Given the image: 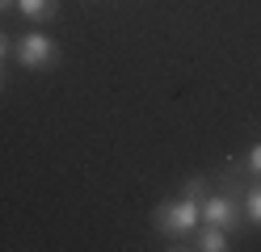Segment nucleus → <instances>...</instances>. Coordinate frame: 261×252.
I'll list each match as a JSON object with an SVG mask.
<instances>
[{
    "label": "nucleus",
    "mask_w": 261,
    "mask_h": 252,
    "mask_svg": "<svg viewBox=\"0 0 261 252\" xmlns=\"http://www.w3.org/2000/svg\"><path fill=\"white\" fill-rule=\"evenodd\" d=\"M240 210H244V223L261 227V181H253L249 189H244V198H240Z\"/></svg>",
    "instance_id": "nucleus-6"
},
{
    "label": "nucleus",
    "mask_w": 261,
    "mask_h": 252,
    "mask_svg": "<svg viewBox=\"0 0 261 252\" xmlns=\"http://www.w3.org/2000/svg\"><path fill=\"white\" fill-rule=\"evenodd\" d=\"M190 248H198V252H223V248H232V244H227V231H223V227H215V223H206L202 231H194V240H190Z\"/></svg>",
    "instance_id": "nucleus-5"
},
{
    "label": "nucleus",
    "mask_w": 261,
    "mask_h": 252,
    "mask_svg": "<svg viewBox=\"0 0 261 252\" xmlns=\"http://www.w3.org/2000/svg\"><path fill=\"white\" fill-rule=\"evenodd\" d=\"M198 214H202V223H215L223 231H240V223H244V210L232 193H206L198 202Z\"/></svg>",
    "instance_id": "nucleus-3"
},
{
    "label": "nucleus",
    "mask_w": 261,
    "mask_h": 252,
    "mask_svg": "<svg viewBox=\"0 0 261 252\" xmlns=\"http://www.w3.org/2000/svg\"><path fill=\"white\" fill-rule=\"evenodd\" d=\"M9 50H13V38H9V34H5V30H0V59H5V55H9Z\"/></svg>",
    "instance_id": "nucleus-9"
},
{
    "label": "nucleus",
    "mask_w": 261,
    "mask_h": 252,
    "mask_svg": "<svg viewBox=\"0 0 261 252\" xmlns=\"http://www.w3.org/2000/svg\"><path fill=\"white\" fill-rule=\"evenodd\" d=\"M13 55H17V63L30 67V72H46V67L59 63V46H55V38H46V34H38V30H30L25 38L13 42Z\"/></svg>",
    "instance_id": "nucleus-2"
},
{
    "label": "nucleus",
    "mask_w": 261,
    "mask_h": 252,
    "mask_svg": "<svg viewBox=\"0 0 261 252\" xmlns=\"http://www.w3.org/2000/svg\"><path fill=\"white\" fill-rule=\"evenodd\" d=\"M206 193H211V177H190L181 185V198H190V202H202Z\"/></svg>",
    "instance_id": "nucleus-7"
},
{
    "label": "nucleus",
    "mask_w": 261,
    "mask_h": 252,
    "mask_svg": "<svg viewBox=\"0 0 261 252\" xmlns=\"http://www.w3.org/2000/svg\"><path fill=\"white\" fill-rule=\"evenodd\" d=\"M0 84H5V72H0Z\"/></svg>",
    "instance_id": "nucleus-11"
},
{
    "label": "nucleus",
    "mask_w": 261,
    "mask_h": 252,
    "mask_svg": "<svg viewBox=\"0 0 261 252\" xmlns=\"http://www.w3.org/2000/svg\"><path fill=\"white\" fill-rule=\"evenodd\" d=\"M17 13L34 25H46L59 17V0H17Z\"/></svg>",
    "instance_id": "nucleus-4"
},
{
    "label": "nucleus",
    "mask_w": 261,
    "mask_h": 252,
    "mask_svg": "<svg viewBox=\"0 0 261 252\" xmlns=\"http://www.w3.org/2000/svg\"><path fill=\"white\" fill-rule=\"evenodd\" d=\"M9 5H17V0H0V13H5V9H9Z\"/></svg>",
    "instance_id": "nucleus-10"
},
{
    "label": "nucleus",
    "mask_w": 261,
    "mask_h": 252,
    "mask_svg": "<svg viewBox=\"0 0 261 252\" xmlns=\"http://www.w3.org/2000/svg\"><path fill=\"white\" fill-rule=\"evenodd\" d=\"M198 202L190 198H173V202H160V206L152 210V227L165 235V240H173V248H190L194 231H198Z\"/></svg>",
    "instance_id": "nucleus-1"
},
{
    "label": "nucleus",
    "mask_w": 261,
    "mask_h": 252,
    "mask_svg": "<svg viewBox=\"0 0 261 252\" xmlns=\"http://www.w3.org/2000/svg\"><path fill=\"white\" fill-rule=\"evenodd\" d=\"M240 160H244V168H249V177H253V181H261V143H253Z\"/></svg>",
    "instance_id": "nucleus-8"
}]
</instances>
